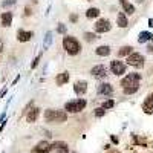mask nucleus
I'll return each mask as SVG.
<instances>
[{
  "label": "nucleus",
  "mask_w": 153,
  "mask_h": 153,
  "mask_svg": "<svg viewBox=\"0 0 153 153\" xmlns=\"http://www.w3.org/2000/svg\"><path fill=\"white\" fill-rule=\"evenodd\" d=\"M139 81H141V74H127L124 78L121 80V87H123V92L126 95H133L139 91Z\"/></svg>",
  "instance_id": "obj_1"
},
{
  "label": "nucleus",
  "mask_w": 153,
  "mask_h": 153,
  "mask_svg": "<svg viewBox=\"0 0 153 153\" xmlns=\"http://www.w3.org/2000/svg\"><path fill=\"white\" fill-rule=\"evenodd\" d=\"M45 121L49 124H61L68 121V112L58 110V109H48L45 110Z\"/></svg>",
  "instance_id": "obj_2"
},
{
  "label": "nucleus",
  "mask_w": 153,
  "mask_h": 153,
  "mask_svg": "<svg viewBox=\"0 0 153 153\" xmlns=\"http://www.w3.org/2000/svg\"><path fill=\"white\" fill-rule=\"evenodd\" d=\"M63 48H65V51L69 55H78L81 52L80 42L76 40L75 37H72V35H66L65 38H63Z\"/></svg>",
  "instance_id": "obj_3"
},
{
  "label": "nucleus",
  "mask_w": 153,
  "mask_h": 153,
  "mask_svg": "<svg viewBox=\"0 0 153 153\" xmlns=\"http://www.w3.org/2000/svg\"><path fill=\"white\" fill-rule=\"evenodd\" d=\"M86 106H87V101L84 98H76V100L68 101L65 104V110L69 112V113H80V112L84 110Z\"/></svg>",
  "instance_id": "obj_4"
},
{
  "label": "nucleus",
  "mask_w": 153,
  "mask_h": 153,
  "mask_svg": "<svg viewBox=\"0 0 153 153\" xmlns=\"http://www.w3.org/2000/svg\"><path fill=\"white\" fill-rule=\"evenodd\" d=\"M144 57L138 52H132L130 55H127V65L132 66V68H136V69H141L144 68Z\"/></svg>",
  "instance_id": "obj_5"
},
{
  "label": "nucleus",
  "mask_w": 153,
  "mask_h": 153,
  "mask_svg": "<svg viewBox=\"0 0 153 153\" xmlns=\"http://www.w3.org/2000/svg\"><path fill=\"white\" fill-rule=\"evenodd\" d=\"M126 69H127V65L124 61H120V60H112L110 61V72L117 76H121L126 74Z\"/></svg>",
  "instance_id": "obj_6"
},
{
  "label": "nucleus",
  "mask_w": 153,
  "mask_h": 153,
  "mask_svg": "<svg viewBox=\"0 0 153 153\" xmlns=\"http://www.w3.org/2000/svg\"><path fill=\"white\" fill-rule=\"evenodd\" d=\"M110 29H112V23L107 19H100L94 25V32L97 34H104V32H109Z\"/></svg>",
  "instance_id": "obj_7"
},
{
  "label": "nucleus",
  "mask_w": 153,
  "mask_h": 153,
  "mask_svg": "<svg viewBox=\"0 0 153 153\" xmlns=\"http://www.w3.org/2000/svg\"><path fill=\"white\" fill-rule=\"evenodd\" d=\"M91 75L95 76V78H100V80H103L107 76V68L104 65H97L91 69Z\"/></svg>",
  "instance_id": "obj_8"
},
{
  "label": "nucleus",
  "mask_w": 153,
  "mask_h": 153,
  "mask_svg": "<svg viewBox=\"0 0 153 153\" xmlns=\"http://www.w3.org/2000/svg\"><path fill=\"white\" fill-rule=\"evenodd\" d=\"M97 94L100 97H112L113 94V87L110 83H101L98 87H97Z\"/></svg>",
  "instance_id": "obj_9"
},
{
  "label": "nucleus",
  "mask_w": 153,
  "mask_h": 153,
  "mask_svg": "<svg viewBox=\"0 0 153 153\" xmlns=\"http://www.w3.org/2000/svg\"><path fill=\"white\" fill-rule=\"evenodd\" d=\"M51 150H52V147H51V144L48 141H40L31 150V153H49Z\"/></svg>",
  "instance_id": "obj_10"
},
{
  "label": "nucleus",
  "mask_w": 153,
  "mask_h": 153,
  "mask_svg": "<svg viewBox=\"0 0 153 153\" xmlns=\"http://www.w3.org/2000/svg\"><path fill=\"white\" fill-rule=\"evenodd\" d=\"M74 92L76 95H84L87 92V81L86 80H80L74 84Z\"/></svg>",
  "instance_id": "obj_11"
},
{
  "label": "nucleus",
  "mask_w": 153,
  "mask_h": 153,
  "mask_svg": "<svg viewBox=\"0 0 153 153\" xmlns=\"http://www.w3.org/2000/svg\"><path fill=\"white\" fill-rule=\"evenodd\" d=\"M12 19H14V14H12L11 11L2 12V16H0V23H2V26H3V28H8V26H11Z\"/></svg>",
  "instance_id": "obj_12"
},
{
  "label": "nucleus",
  "mask_w": 153,
  "mask_h": 153,
  "mask_svg": "<svg viewBox=\"0 0 153 153\" xmlns=\"http://www.w3.org/2000/svg\"><path fill=\"white\" fill-rule=\"evenodd\" d=\"M32 37H34V32H32V31L19 29V32H17V40H19V42H22V43H26V42H29Z\"/></svg>",
  "instance_id": "obj_13"
},
{
  "label": "nucleus",
  "mask_w": 153,
  "mask_h": 153,
  "mask_svg": "<svg viewBox=\"0 0 153 153\" xmlns=\"http://www.w3.org/2000/svg\"><path fill=\"white\" fill-rule=\"evenodd\" d=\"M51 147H52V150L57 152V153H68L69 152V146L65 141H55L54 144H51Z\"/></svg>",
  "instance_id": "obj_14"
},
{
  "label": "nucleus",
  "mask_w": 153,
  "mask_h": 153,
  "mask_svg": "<svg viewBox=\"0 0 153 153\" xmlns=\"http://www.w3.org/2000/svg\"><path fill=\"white\" fill-rule=\"evenodd\" d=\"M69 78H71L69 72H68V71H65V72H61V74H58V75H57L55 83H57V86H65V84L69 81Z\"/></svg>",
  "instance_id": "obj_15"
},
{
  "label": "nucleus",
  "mask_w": 153,
  "mask_h": 153,
  "mask_svg": "<svg viewBox=\"0 0 153 153\" xmlns=\"http://www.w3.org/2000/svg\"><path fill=\"white\" fill-rule=\"evenodd\" d=\"M120 3H121V6H123L124 14H127V16L135 14V6H133L130 2H127V0H120Z\"/></svg>",
  "instance_id": "obj_16"
},
{
  "label": "nucleus",
  "mask_w": 153,
  "mask_h": 153,
  "mask_svg": "<svg viewBox=\"0 0 153 153\" xmlns=\"http://www.w3.org/2000/svg\"><path fill=\"white\" fill-rule=\"evenodd\" d=\"M143 110L146 113H153V94H150L143 103Z\"/></svg>",
  "instance_id": "obj_17"
},
{
  "label": "nucleus",
  "mask_w": 153,
  "mask_h": 153,
  "mask_svg": "<svg viewBox=\"0 0 153 153\" xmlns=\"http://www.w3.org/2000/svg\"><path fill=\"white\" fill-rule=\"evenodd\" d=\"M152 40H153V34L149 32V31H143L138 35V43H149Z\"/></svg>",
  "instance_id": "obj_18"
},
{
  "label": "nucleus",
  "mask_w": 153,
  "mask_h": 153,
  "mask_svg": "<svg viewBox=\"0 0 153 153\" xmlns=\"http://www.w3.org/2000/svg\"><path fill=\"white\" fill-rule=\"evenodd\" d=\"M38 115H40V109H38V107L31 109V110L28 112V115H26V121H28L29 124H31V123H35L37 118H38Z\"/></svg>",
  "instance_id": "obj_19"
},
{
  "label": "nucleus",
  "mask_w": 153,
  "mask_h": 153,
  "mask_svg": "<svg viewBox=\"0 0 153 153\" xmlns=\"http://www.w3.org/2000/svg\"><path fill=\"white\" fill-rule=\"evenodd\" d=\"M117 25H118L120 28H127V26H129V20H127V17H126V14H124V11L120 12V14L117 16Z\"/></svg>",
  "instance_id": "obj_20"
},
{
  "label": "nucleus",
  "mask_w": 153,
  "mask_h": 153,
  "mask_svg": "<svg viewBox=\"0 0 153 153\" xmlns=\"http://www.w3.org/2000/svg\"><path fill=\"white\" fill-rule=\"evenodd\" d=\"M95 54L100 55V57H107V55L110 54V46H107V45L98 46V48L95 49Z\"/></svg>",
  "instance_id": "obj_21"
},
{
  "label": "nucleus",
  "mask_w": 153,
  "mask_h": 153,
  "mask_svg": "<svg viewBox=\"0 0 153 153\" xmlns=\"http://www.w3.org/2000/svg\"><path fill=\"white\" fill-rule=\"evenodd\" d=\"M100 8H89L87 11H86V17L87 19H97V17H100Z\"/></svg>",
  "instance_id": "obj_22"
},
{
  "label": "nucleus",
  "mask_w": 153,
  "mask_h": 153,
  "mask_svg": "<svg viewBox=\"0 0 153 153\" xmlns=\"http://www.w3.org/2000/svg\"><path fill=\"white\" fill-rule=\"evenodd\" d=\"M133 52V48L132 46H123L118 49V57H127Z\"/></svg>",
  "instance_id": "obj_23"
},
{
  "label": "nucleus",
  "mask_w": 153,
  "mask_h": 153,
  "mask_svg": "<svg viewBox=\"0 0 153 153\" xmlns=\"http://www.w3.org/2000/svg\"><path fill=\"white\" fill-rule=\"evenodd\" d=\"M52 38H54V37H52V32L48 31L46 35H45V40H43V48H45V49H48L51 45H52Z\"/></svg>",
  "instance_id": "obj_24"
},
{
  "label": "nucleus",
  "mask_w": 153,
  "mask_h": 153,
  "mask_svg": "<svg viewBox=\"0 0 153 153\" xmlns=\"http://www.w3.org/2000/svg\"><path fill=\"white\" fill-rule=\"evenodd\" d=\"M97 34L95 32H84V40L86 42H89V43H92V42H95L97 40Z\"/></svg>",
  "instance_id": "obj_25"
},
{
  "label": "nucleus",
  "mask_w": 153,
  "mask_h": 153,
  "mask_svg": "<svg viewBox=\"0 0 153 153\" xmlns=\"http://www.w3.org/2000/svg\"><path fill=\"white\" fill-rule=\"evenodd\" d=\"M94 115L97 118H103L104 115H106V109H103V107H98V109H95L94 110Z\"/></svg>",
  "instance_id": "obj_26"
},
{
  "label": "nucleus",
  "mask_w": 153,
  "mask_h": 153,
  "mask_svg": "<svg viewBox=\"0 0 153 153\" xmlns=\"http://www.w3.org/2000/svg\"><path fill=\"white\" fill-rule=\"evenodd\" d=\"M113 106H115V101H113V100H106L104 103H103V106H101V107L107 110V109H112Z\"/></svg>",
  "instance_id": "obj_27"
},
{
  "label": "nucleus",
  "mask_w": 153,
  "mask_h": 153,
  "mask_svg": "<svg viewBox=\"0 0 153 153\" xmlns=\"http://www.w3.org/2000/svg\"><path fill=\"white\" fill-rule=\"evenodd\" d=\"M40 60H42V54H38V55L32 60V63H31V69H35V68L38 66V63H40Z\"/></svg>",
  "instance_id": "obj_28"
},
{
  "label": "nucleus",
  "mask_w": 153,
  "mask_h": 153,
  "mask_svg": "<svg viewBox=\"0 0 153 153\" xmlns=\"http://www.w3.org/2000/svg\"><path fill=\"white\" fill-rule=\"evenodd\" d=\"M68 28H66V25H63V23H58V26H57V32L58 34H66Z\"/></svg>",
  "instance_id": "obj_29"
},
{
  "label": "nucleus",
  "mask_w": 153,
  "mask_h": 153,
  "mask_svg": "<svg viewBox=\"0 0 153 153\" xmlns=\"http://www.w3.org/2000/svg\"><path fill=\"white\" fill-rule=\"evenodd\" d=\"M11 5H16V0H6V2H3V6H11Z\"/></svg>",
  "instance_id": "obj_30"
},
{
  "label": "nucleus",
  "mask_w": 153,
  "mask_h": 153,
  "mask_svg": "<svg viewBox=\"0 0 153 153\" xmlns=\"http://www.w3.org/2000/svg\"><path fill=\"white\" fill-rule=\"evenodd\" d=\"M147 52H149V54H153V43H150V45L147 46Z\"/></svg>",
  "instance_id": "obj_31"
},
{
  "label": "nucleus",
  "mask_w": 153,
  "mask_h": 153,
  "mask_svg": "<svg viewBox=\"0 0 153 153\" xmlns=\"http://www.w3.org/2000/svg\"><path fill=\"white\" fill-rule=\"evenodd\" d=\"M112 143H113V144H118V138L113 136V135H112Z\"/></svg>",
  "instance_id": "obj_32"
},
{
  "label": "nucleus",
  "mask_w": 153,
  "mask_h": 153,
  "mask_svg": "<svg viewBox=\"0 0 153 153\" xmlns=\"http://www.w3.org/2000/svg\"><path fill=\"white\" fill-rule=\"evenodd\" d=\"M76 19H78V17H76L75 14H72V16H71V22H76Z\"/></svg>",
  "instance_id": "obj_33"
},
{
  "label": "nucleus",
  "mask_w": 153,
  "mask_h": 153,
  "mask_svg": "<svg viewBox=\"0 0 153 153\" xmlns=\"http://www.w3.org/2000/svg\"><path fill=\"white\" fill-rule=\"evenodd\" d=\"M25 14H26V16H31L32 12H31V9H29V8H26V12H25Z\"/></svg>",
  "instance_id": "obj_34"
},
{
  "label": "nucleus",
  "mask_w": 153,
  "mask_h": 153,
  "mask_svg": "<svg viewBox=\"0 0 153 153\" xmlns=\"http://www.w3.org/2000/svg\"><path fill=\"white\" fill-rule=\"evenodd\" d=\"M5 94H6V87H5V89H3V91H2V92H0V98H2V97H3V95H5Z\"/></svg>",
  "instance_id": "obj_35"
},
{
  "label": "nucleus",
  "mask_w": 153,
  "mask_h": 153,
  "mask_svg": "<svg viewBox=\"0 0 153 153\" xmlns=\"http://www.w3.org/2000/svg\"><path fill=\"white\" fill-rule=\"evenodd\" d=\"M149 26H150V28H153V19H150V20H149Z\"/></svg>",
  "instance_id": "obj_36"
},
{
  "label": "nucleus",
  "mask_w": 153,
  "mask_h": 153,
  "mask_svg": "<svg viewBox=\"0 0 153 153\" xmlns=\"http://www.w3.org/2000/svg\"><path fill=\"white\" fill-rule=\"evenodd\" d=\"M19 80H20V75H19V76H16V80H14V81H12V84H16V83H17Z\"/></svg>",
  "instance_id": "obj_37"
},
{
  "label": "nucleus",
  "mask_w": 153,
  "mask_h": 153,
  "mask_svg": "<svg viewBox=\"0 0 153 153\" xmlns=\"http://www.w3.org/2000/svg\"><path fill=\"white\" fill-rule=\"evenodd\" d=\"M86 2H92V0H86Z\"/></svg>",
  "instance_id": "obj_38"
},
{
  "label": "nucleus",
  "mask_w": 153,
  "mask_h": 153,
  "mask_svg": "<svg viewBox=\"0 0 153 153\" xmlns=\"http://www.w3.org/2000/svg\"><path fill=\"white\" fill-rule=\"evenodd\" d=\"M68 153H75V152H68Z\"/></svg>",
  "instance_id": "obj_39"
}]
</instances>
